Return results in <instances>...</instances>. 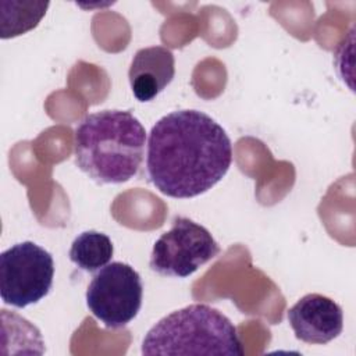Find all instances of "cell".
Here are the masks:
<instances>
[{"mask_svg": "<svg viewBox=\"0 0 356 356\" xmlns=\"http://www.w3.org/2000/svg\"><path fill=\"white\" fill-rule=\"evenodd\" d=\"M53 256L31 241L13 245L0 254V296L6 305L26 307L51 289Z\"/></svg>", "mask_w": 356, "mask_h": 356, "instance_id": "277c9868", "label": "cell"}, {"mask_svg": "<svg viewBox=\"0 0 356 356\" xmlns=\"http://www.w3.org/2000/svg\"><path fill=\"white\" fill-rule=\"evenodd\" d=\"M145 145V127L131 111H96L75 129V163L97 184H122L139 172Z\"/></svg>", "mask_w": 356, "mask_h": 356, "instance_id": "7a4b0ae2", "label": "cell"}, {"mask_svg": "<svg viewBox=\"0 0 356 356\" xmlns=\"http://www.w3.org/2000/svg\"><path fill=\"white\" fill-rule=\"evenodd\" d=\"M175 61L171 50L163 46L139 49L129 65L128 78L136 100L152 102L172 81Z\"/></svg>", "mask_w": 356, "mask_h": 356, "instance_id": "ba28073f", "label": "cell"}, {"mask_svg": "<svg viewBox=\"0 0 356 356\" xmlns=\"http://www.w3.org/2000/svg\"><path fill=\"white\" fill-rule=\"evenodd\" d=\"M142 298L143 285L139 273L122 261L102 267L86 289L89 312L111 330L125 327L138 316Z\"/></svg>", "mask_w": 356, "mask_h": 356, "instance_id": "5b68a950", "label": "cell"}, {"mask_svg": "<svg viewBox=\"0 0 356 356\" xmlns=\"http://www.w3.org/2000/svg\"><path fill=\"white\" fill-rule=\"evenodd\" d=\"M288 321L298 339L324 345L342 332L343 313L331 298L307 293L288 310Z\"/></svg>", "mask_w": 356, "mask_h": 356, "instance_id": "52a82bcc", "label": "cell"}, {"mask_svg": "<svg viewBox=\"0 0 356 356\" xmlns=\"http://www.w3.org/2000/svg\"><path fill=\"white\" fill-rule=\"evenodd\" d=\"M142 353L242 356L243 348L225 314L209 305L193 303L159 320L143 338Z\"/></svg>", "mask_w": 356, "mask_h": 356, "instance_id": "3957f363", "label": "cell"}, {"mask_svg": "<svg viewBox=\"0 0 356 356\" xmlns=\"http://www.w3.org/2000/svg\"><path fill=\"white\" fill-rule=\"evenodd\" d=\"M11 11L1 7V39L22 35L40 22L49 1H4Z\"/></svg>", "mask_w": 356, "mask_h": 356, "instance_id": "30bf717a", "label": "cell"}, {"mask_svg": "<svg viewBox=\"0 0 356 356\" xmlns=\"http://www.w3.org/2000/svg\"><path fill=\"white\" fill-rule=\"evenodd\" d=\"M231 163V139L203 111H172L152 127L146 170L163 195L175 199L199 196L225 177Z\"/></svg>", "mask_w": 356, "mask_h": 356, "instance_id": "6da1fadb", "label": "cell"}, {"mask_svg": "<svg viewBox=\"0 0 356 356\" xmlns=\"http://www.w3.org/2000/svg\"><path fill=\"white\" fill-rule=\"evenodd\" d=\"M113 253V242L106 234L99 231H85L74 239L68 256L78 268L93 273L107 266Z\"/></svg>", "mask_w": 356, "mask_h": 356, "instance_id": "9c48e42d", "label": "cell"}, {"mask_svg": "<svg viewBox=\"0 0 356 356\" xmlns=\"http://www.w3.org/2000/svg\"><path fill=\"white\" fill-rule=\"evenodd\" d=\"M220 253L210 231L188 217H175L154 242L149 267L160 275L186 278Z\"/></svg>", "mask_w": 356, "mask_h": 356, "instance_id": "8992f818", "label": "cell"}]
</instances>
